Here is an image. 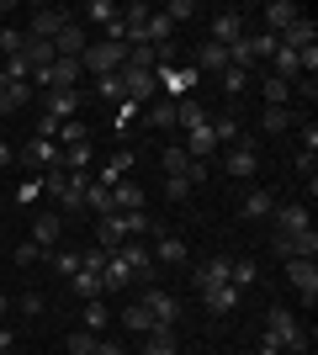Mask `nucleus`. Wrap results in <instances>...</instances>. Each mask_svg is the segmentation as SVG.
<instances>
[{"label": "nucleus", "instance_id": "nucleus-1", "mask_svg": "<svg viewBox=\"0 0 318 355\" xmlns=\"http://www.w3.org/2000/svg\"><path fill=\"white\" fill-rule=\"evenodd\" d=\"M85 186H91V175L85 170H43V196H48V207L59 212H85Z\"/></svg>", "mask_w": 318, "mask_h": 355}, {"label": "nucleus", "instance_id": "nucleus-2", "mask_svg": "<svg viewBox=\"0 0 318 355\" xmlns=\"http://www.w3.org/2000/svg\"><path fill=\"white\" fill-rule=\"evenodd\" d=\"M265 345H276V350H287V355H308V334L297 329V318L281 302L265 308Z\"/></svg>", "mask_w": 318, "mask_h": 355}, {"label": "nucleus", "instance_id": "nucleus-3", "mask_svg": "<svg viewBox=\"0 0 318 355\" xmlns=\"http://www.w3.org/2000/svg\"><path fill=\"white\" fill-rule=\"evenodd\" d=\"M112 254H122V266L133 270V282H154V276H159V266H154V250L143 244V239H122Z\"/></svg>", "mask_w": 318, "mask_h": 355}, {"label": "nucleus", "instance_id": "nucleus-4", "mask_svg": "<svg viewBox=\"0 0 318 355\" xmlns=\"http://www.w3.org/2000/svg\"><path fill=\"white\" fill-rule=\"evenodd\" d=\"M117 80H122V96H127V101H154V96H159V74H154V69L122 64V69H117Z\"/></svg>", "mask_w": 318, "mask_h": 355}, {"label": "nucleus", "instance_id": "nucleus-5", "mask_svg": "<svg viewBox=\"0 0 318 355\" xmlns=\"http://www.w3.org/2000/svg\"><path fill=\"white\" fill-rule=\"evenodd\" d=\"M223 170L233 180H255V170H260V144H249V138H239V144L223 154Z\"/></svg>", "mask_w": 318, "mask_h": 355}, {"label": "nucleus", "instance_id": "nucleus-6", "mask_svg": "<svg viewBox=\"0 0 318 355\" xmlns=\"http://www.w3.org/2000/svg\"><path fill=\"white\" fill-rule=\"evenodd\" d=\"M21 164H27V170H59V164H64V148L53 144V138H27Z\"/></svg>", "mask_w": 318, "mask_h": 355}, {"label": "nucleus", "instance_id": "nucleus-7", "mask_svg": "<svg viewBox=\"0 0 318 355\" xmlns=\"http://www.w3.org/2000/svg\"><path fill=\"white\" fill-rule=\"evenodd\" d=\"M276 254L281 260H318V234H276Z\"/></svg>", "mask_w": 318, "mask_h": 355}, {"label": "nucleus", "instance_id": "nucleus-8", "mask_svg": "<svg viewBox=\"0 0 318 355\" xmlns=\"http://www.w3.org/2000/svg\"><path fill=\"white\" fill-rule=\"evenodd\" d=\"M138 302H143V308L154 313V324H165V329H175V318H181V302H175V297H170L165 286H149V292L138 297Z\"/></svg>", "mask_w": 318, "mask_h": 355}, {"label": "nucleus", "instance_id": "nucleus-9", "mask_svg": "<svg viewBox=\"0 0 318 355\" xmlns=\"http://www.w3.org/2000/svg\"><path fill=\"white\" fill-rule=\"evenodd\" d=\"M59 234H64V218L53 207H43L37 212V218H32V244H37V250L43 254H53V244H59Z\"/></svg>", "mask_w": 318, "mask_h": 355}, {"label": "nucleus", "instance_id": "nucleus-10", "mask_svg": "<svg viewBox=\"0 0 318 355\" xmlns=\"http://www.w3.org/2000/svg\"><path fill=\"white\" fill-rule=\"evenodd\" d=\"M287 282L297 286V297L313 308V297H318V266L313 260H287Z\"/></svg>", "mask_w": 318, "mask_h": 355}, {"label": "nucleus", "instance_id": "nucleus-11", "mask_svg": "<svg viewBox=\"0 0 318 355\" xmlns=\"http://www.w3.org/2000/svg\"><path fill=\"white\" fill-rule=\"evenodd\" d=\"M64 27H69V11H59V6H48V11H37V16H32L27 37H43V43H53V37H59Z\"/></svg>", "mask_w": 318, "mask_h": 355}, {"label": "nucleus", "instance_id": "nucleus-12", "mask_svg": "<svg viewBox=\"0 0 318 355\" xmlns=\"http://www.w3.org/2000/svg\"><path fill=\"white\" fill-rule=\"evenodd\" d=\"M271 218H276V234H308V228H313V223H308V207H303V202L271 207Z\"/></svg>", "mask_w": 318, "mask_h": 355}, {"label": "nucleus", "instance_id": "nucleus-13", "mask_svg": "<svg viewBox=\"0 0 318 355\" xmlns=\"http://www.w3.org/2000/svg\"><path fill=\"white\" fill-rule=\"evenodd\" d=\"M239 302H244V292H239L233 282H223V286H207V292H202V308H207V313H233Z\"/></svg>", "mask_w": 318, "mask_h": 355}, {"label": "nucleus", "instance_id": "nucleus-14", "mask_svg": "<svg viewBox=\"0 0 318 355\" xmlns=\"http://www.w3.org/2000/svg\"><path fill=\"white\" fill-rule=\"evenodd\" d=\"M181 148H186V154H191V159H202V164H207L212 154H218V133H212V122H202V128H191Z\"/></svg>", "mask_w": 318, "mask_h": 355}, {"label": "nucleus", "instance_id": "nucleus-15", "mask_svg": "<svg viewBox=\"0 0 318 355\" xmlns=\"http://www.w3.org/2000/svg\"><path fill=\"white\" fill-rule=\"evenodd\" d=\"M85 48H91V37H85V27H80V21H69V27L53 37V53H59V59H80Z\"/></svg>", "mask_w": 318, "mask_h": 355}, {"label": "nucleus", "instance_id": "nucleus-16", "mask_svg": "<svg viewBox=\"0 0 318 355\" xmlns=\"http://www.w3.org/2000/svg\"><path fill=\"white\" fill-rule=\"evenodd\" d=\"M276 43H281V48H297V53H303V48H313V43H318L313 16H297V21H292V27L281 32V37H276Z\"/></svg>", "mask_w": 318, "mask_h": 355}, {"label": "nucleus", "instance_id": "nucleus-17", "mask_svg": "<svg viewBox=\"0 0 318 355\" xmlns=\"http://www.w3.org/2000/svg\"><path fill=\"white\" fill-rule=\"evenodd\" d=\"M159 244H154V266H186V239H175V234H154Z\"/></svg>", "mask_w": 318, "mask_h": 355}, {"label": "nucleus", "instance_id": "nucleus-18", "mask_svg": "<svg viewBox=\"0 0 318 355\" xmlns=\"http://www.w3.org/2000/svg\"><path fill=\"white\" fill-rule=\"evenodd\" d=\"M297 16H303V11H297L292 0H271V6H265V32H271V37H281V32H287Z\"/></svg>", "mask_w": 318, "mask_h": 355}, {"label": "nucleus", "instance_id": "nucleus-19", "mask_svg": "<svg viewBox=\"0 0 318 355\" xmlns=\"http://www.w3.org/2000/svg\"><path fill=\"white\" fill-rule=\"evenodd\" d=\"M112 212H143V186L138 180H117L112 186Z\"/></svg>", "mask_w": 318, "mask_h": 355}, {"label": "nucleus", "instance_id": "nucleus-20", "mask_svg": "<svg viewBox=\"0 0 318 355\" xmlns=\"http://www.w3.org/2000/svg\"><path fill=\"white\" fill-rule=\"evenodd\" d=\"M122 239H127V234H122V212H106V218H96V250L112 254Z\"/></svg>", "mask_w": 318, "mask_h": 355}, {"label": "nucleus", "instance_id": "nucleus-21", "mask_svg": "<svg viewBox=\"0 0 318 355\" xmlns=\"http://www.w3.org/2000/svg\"><path fill=\"white\" fill-rule=\"evenodd\" d=\"M80 112V90H48V122H69Z\"/></svg>", "mask_w": 318, "mask_h": 355}, {"label": "nucleus", "instance_id": "nucleus-22", "mask_svg": "<svg viewBox=\"0 0 318 355\" xmlns=\"http://www.w3.org/2000/svg\"><path fill=\"white\" fill-rule=\"evenodd\" d=\"M244 37V16L239 11H223V16H212V43H239Z\"/></svg>", "mask_w": 318, "mask_h": 355}, {"label": "nucleus", "instance_id": "nucleus-23", "mask_svg": "<svg viewBox=\"0 0 318 355\" xmlns=\"http://www.w3.org/2000/svg\"><path fill=\"white\" fill-rule=\"evenodd\" d=\"M191 69H197V74H223V69H228V48H223V43H202Z\"/></svg>", "mask_w": 318, "mask_h": 355}, {"label": "nucleus", "instance_id": "nucleus-24", "mask_svg": "<svg viewBox=\"0 0 318 355\" xmlns=\"http://www.w3.org/2000/svg\"><path fill=\"white\" fill-rule=\"evenodd\" d=\"M138 340H143V355H175V329H165V324H154L149 334H138Z\"/></svg>", "mask_w": 318, "mask_h": 355}, {"label": "nucleus", "instance_id": "nucleus-25", "mask_svg": "<svg viewBox=\"0 0 318 355\" xmlns=\"http://www.w3.org/2000/svg\"><path fill=\"white\" fill-rule=\"evenodd\" d=\"M228 266H233V260H207V266H197V270H191V286H197V292L223 286V282H228Z\"/></svg>", "mask_w": 318, "mask_h": 355}, {"label": "nucleus", "instance_id": "nucleus-26", "mask_svg": "<svg viewBox=\"0 0 318 355\" xmlns=\"http://www.w3.org/2000/svg\"><path fill=\"white\" fill-rule=\"evenodd\" d=\"M127 170H133V154L122 148V154H112V159L101 164V175H96V186H106V191H112L117 180H127Z\"/></svg>", "mask_w": 318, "mask_h": 355}, {"label": "nucleus", "instance_id": "nucleus-27", "mask_svg": "<svg viewBox=\"0 0 318 355\" xmlns=\"http://www.w3.org/2000/svg\"><path fill=\"white\" fill-rule=\"evenodd\" d=\"M260 101H265V106H287L292 101V85H287V80H276L271 69H260Z\"/></svg>", "mask_w": 318, "mask_h": 355}, {"label": "nucleus", "instance_id": "nucleus-28", "mask_svg": "<svg viewBox=\"0 0 318 355\" xmlns=\"http://www.w3.org/2000/svg\"><path fill=\"white\" fill-rule=\"evenodd\" d=\"M197 80H202V74L191 69V64H175V69H165V74H159V90H170V96H181V90H191Z\"/></svg>", "mask_w": 318, "mask_h": 355}, {"label": "nucleus", "instance_id": "nucleus-29", "mask_svg": "<svg viewBox=\"0 0 318 355\" xmlns=\"http://www.w3.org/2000/svg\"><path fill=\"white\" fill-rule=\"evenodd\" d=\"M191 164H197V159H191L181 144L165 148V175H170V180H186V186H191Z\"/></svg>", "mask_w": 318, "mask_h": 355}, {"label": "nucleus", "instance_id": "nucleus-30", "mask_svg": "<svg viewBox=\"0 0 318 355\" xmlns=\"http://www.w3.org/2000/svg\"><path fill=\"white\" fill-rule=\"evenodd\" d=\"M106 292H122V286H133V270L122 266V254H106V270H101Z\"/></svg>", "mask_w": 318, "mask_h": 355}, {"label": "nucleus", "instance_id": "nucleus-31", "mask_svg": "<svg viewBox=\"0 0 318 355\" xmlns=\"http://www.w3.org/2000/svg\"><path fill=\"white\" fill-rule=\"evenodd\" d=\"M69 286H75V292L85 297V302H91V297H101V292H106V282H101V270H85V266H80L75 276H69Z\"/></svg>", "mask_w": 318, "mask_h": 355}, {"label": "nucleus", "instance_id": "nucleus-32", "mask_svg": "<svg viewBox=\"0 0 318 355\" xmlns=\"http://www.w3.org/2000/svg\"><path fill=\"white\" fill-rule=\"evenodd\" d=\"M175 122H181L186 133H191V128H202V122H212V112L202 101H175Z\"/></svg>", "mask_w": 318, "mask_h": 355}, {"label": "nucleus", "instance_id": "nucleus-33", "mask_svg": "<svg viewBox=\"0 0 318 355\" xmlns=\"http://www.w3.org/2000/svg\"><path fill=\"white\" fill-rule=\"evenodd\" d=\"M85 138H91V128H85L80 117H69V122H59V128H53V144H64V148L85 144Z\"/></svg>", "mask_w": 318, "mask_h": 355}, {"label": "nucleus", "instance_id": "nucleus-34", "mask_svg": "<svg viewBox=\"0 0 318 355\" xmlns=\"http://www.w3.org/2000/svg\"><path fill=\"white\" fill-rule=\"evenodd\" d=\"M122 324H127V334H149V329H154V313L143 308V302H133V308H122Z\"/></svg>", "mask_w": 318, "mask_h": 355}, {"label": "nucleus", "instance_id": "nucleus-35", "mask_svg": "<svg viewBox=\"0 0 318 355\" xmlns=\"http://www.w3.org/2000/svg\"><path fill=\"white\" fill-rule=\"evenodd\" d=\"M85 16H91V21H101V27H112V21H122V6H117V0H91V6H85Z\"/></svg>", "mask_w": 318, "mask_h": 355}, {"label": "nucleus", "instance_id": "nucleus-36", "mask_svg": "<svg viewBox=\"0 0 318 355\" xmlns=\"http://www.w3.org/2000/svg\"><path fill=\"white\" fill-rule=\"evenodd\" d=\"M149 128H175V101H170V96H154V106H149Z\"/></svg>", "mask_w": 318, "mask_h": 355}, {"label": "nucleus", "instance_id": "nucleus-37", "mask_svg": "<svg viewBox=\"0 0 318 355\" xmlns=\"http://www.w3.org/2000/svg\"><path fill=\"white\" fill-rule=\"evenodd\" d=\"M85 212H96V218H106V212H112V191H106V186H85Z\"/></svg>", "mask_w": 318, "mask_h": 355}, {"label": "nucleus", "instance_id": "nucleus-38", "mask_svg": "<svg viewBox=\"0 0 318 355\" xmlns=\"http://www.w3.org/2000/svg\"><path fill=\"white\" fill-rule=\"evenodd\" d=\"M212 133H218V144H239V117H233V112H218V117H212Z\"/></svg>", "mask_w": 318, "mask_h": 355}, {"label": "nucleus", "instance_id": "nucleus-39", "mask_svg": "<svg viewBox=\"0 0 318 355\" xmlns=\"http://www.w3.org/2000/svg\"><path fill=\"white\" fill-rule=\"evenodd\" d=\"M271 207H276L271 191H249L244 196V218H271Z\"/></svg>", "mask_w": 318, "mask_h": 355}, {"label": "nucleus", "instance_id": "nucleus-40", "mask_svg": "<svg viewBox=\"0 0 318 355\" xmlns=\"http://www.w3.org/2000/svg\"><path fill=\"white\" fill-rule=\"evenodd\" d=\"M255 276H260L255 260H233V266H228V282L239 286V292H249V286H255Z\"/></svg>", "mask_w": 318, "mask_h": 355}, {"label": "nucleus", "instance_id": "nucleus-41", "mask_svg": "<svg viewBox=\"0 0 318 355\" xmlns=\"http://www.w3.org/2000/svg\"><path fill=\"white\" fill-rule=\"evenodd\" d=\"M106 324H112V313H106V302H101V297H91V302H85V329H91V334H101Z\"/></svg>", "mask_w": 318, "mask_h": 355}, {"label": "nucleus", "instance_id": "nucleus-42", "mask_svg": "<svg viewBox=\"0 0 318 355\" xmlns=\"http://www.w3.org/2000/svg\"><path fill=\"white\" fill-rule=\"evenodd\" d=\"M21 48H27V32H21V27L0 32V53H6V59H21Z\"/></svg>", "mask_w": 318, "mask_h": 355}, {"label": "nucleus", "instance_id": "nucleus-43", "mask_svg": "<svg viewBox=\"0 0 318 355\" xmlns=\"http://www.w3.org/2000/svg\"><path fill=\"white\" fill-rule=\"evenodd\" d=\"M48 266H53V270L64 276V282H69V276L80 270V250H59V254H48Z\"/></svg>", "mask_w": 318, "mask_h": 355}, {"label": "nucleus", "instance_id": "nucleus-44", "mask_svg": "<svg viewBox=\"0 0 318 355\" xmlns=\"http://www.w3.org/2000/svg\"><path fill=\"white\" fill-rule=\"evenodd\" d=\"M287 128H292L287 106H265V133H287Z\"/></svg>", "mask_w": 318, "mask_h": 355}, {"label": "nucleus", "instance_id": "nucleus-45", "mask_svg": "<svg viewBox=\"0 0 318 355\" xmlns=\"http://www.w3.org/2000/svg\"><path fill=\"white\" fill-rule=\"evenodd\" d=\"M96 96H101V101H127V96H122V80H117V74H101V80H96Z\"/></svg>", "mask_w": 318, "mask_h": 355}, {"label": "nucleus", "instance_id": "nucleus-46", "mask_svg": "<svg viewBox=\"0 0 318 355\" xmlns=\"http://www.w3.org/2000/svg\"><path fill=\"white\" fill-rule=\"evenodd\" d=\"M165 16L175 21V27H181V21H191V16H197V0H170V6H165Z\"/></svg>", "mask_w": 318, "mask_h": 355}, {"label": "nucleus", "instance_id": "nucleus-47", "mask_svg": "<svg viewBox=\"0 0 318 355\" xmlns=\"http://www.w3.org/2000/svg\"><path fill=\"white\" fill-rule=\"evenodd\" d=\"M91 164V144H75V148H64V170H85Z\"/></svg>", "mask_w": 318, "mask_h": 355}, {"label": "nucleus", "instance_id": "nucleus-48", "mask_svg": "<svg viewBox=\"0 0 318 355\" xmlns=\"http://www.w3.org/2000/svg\"><path fill=\"white\" fill-rule=\"evenodd\" d=\"M96 350V334L91 329H75V334H69V355H91Z\"/></svg>", "mask_w": 318, "mask_h": 355}, {"label": "nucleus", "instance_id": "nucleus-49", "mask_svg": "<svg viewBox=\"0 0 318 355\" xmlns=\"http://www.w3.org/2000/svg\"><path fill=\"white\" fill-rule=\"evenodd\" d=\"M223 90L228 96H244V90H249V74L244 69H223Z\"/></svg>", "mask_w": 318, "mask_h": 355}, {"label": "nucleus", "instance_id": "nucleus-50", "mask_svg": "<svg viewBox=\"0 0 318 355\" xmlns=\"http://www.w3.org/2000/svg\"><path fill=\"white\" fill-rule=\"evenodd\" d=\"M0 74H6V80H27V85H32V64L27 59H6V69H0Z\"/></svg>", "mask_w": 318, "mask_h": 355}, {"label": "nucleus", "instance_id": "nucleus-51", "mask_svg": "<svg viewBox=\"0 0 318 355\" xmlns=\"http://www.w3.org/2000/svg\"><path fill=\"white\" fill-rule=\"evenodd\" d=\"M37 260H48V254L37 250L32 239H27V244H16V266H37Z\"/></svg>", "mask_w": 318, "mask_h": 355}, {"label": "nucleus", "instance_id": "nucleus-52", "mask_svg": "<svg viewBox=\"0 0 318 355\" xmlns=\"http://www.w3.org/2000/svg\"><path fill=\"white\" fill-rule=\"evenodd\" d=\"M165 196H170V202H186V196H191V186H186V180H165Z\"/></svg>", "mask_w": 318, "mask_h": 355}, {"label": "nucleus", "instance_id": "nucleus-53", "mask_svg": "<svg viewBox=\"0 0 318 355\" xmlns=\"http://www.w3.org/2000/svg\"><path fill=\"white\" fill-rule=\"evenodd\" d=\"M21 313H43V292H21Z\"/></svg>", "mask_w": 318, "mask_h": 355}, {"label": "nucleus", "instance_id": "nucleus-54", "mask_svg": "<svg viewBox=\"0 0 318 355\" xmlns=\"http://www.w3.org/2000/svg\"><path fill=\"white\" fill-rule=\"evenodd\" d=\"M303 144H308L303 154H308V159H313V154H318V128H313V122H308V128H303Z\"/></svg>", "mask_w": 318, "mask_h": 355}, {"label": "nucleus", "instance_id": "nucleus-55", "mask_svg": "<svg viewBox=\"0 0 318 355\" xmlns=\"http://www.w3.org/2000/svg\"><path fill=\"white\" fill-rule=\"evenodd\" d=\"M96 355H127V350H122L117 340H96Z\"/></svg>", "mask_w": 318, "mask_h": 355}, {"label": "nucleus", "instance_id": "nucleus-56", "mask_svg": "<svg viewBox=\"0 0 318 355\" xmlns=\"http://www.w3.org/2000/svg\"><path fill=\"white\" fill-rule=\"evenodd\" d=\"M260 355H281V350H276V345H260Z\"/></svg>", "mask_w": 318, "mask_h": 355}, {"label": "nucleus", "instance_id": "nucleus-57", "mask_svg": "<svg viewBox=\"0 0 318 355\" xmlns=\"http://www.w3.org/2000/svg\"><path fill=\"white\" fill-rule=\"evenodd\" d=\"M0 313H6V297H0Z\"/></svg>", "mask_w": 318, "mask_h": 355}, {"label": "nucleus", "instance_id": "nucleus-58", "mask_svg": "<svg viewBox=\"0 0 318 355\" xmlns=\"http://www.w3.org/2000/svg\"><path fill=\"white\" fill-rule=\"evenodd\" d=\"M91 355H96V350H91Z\"/></svg>", "mask_w": 318, "mask_h": 355}]
</instances>
